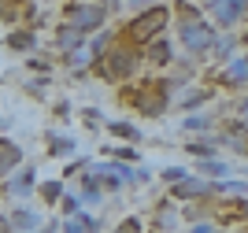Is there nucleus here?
I'll use <instances>...</instances> for the list:
<instances>
[{"label": "nucleus", "instance_id": "b1692460", "mask_svg": "<svg viewBox=\"0 0 248 233\" xmlns=\"http://www.w3.org/2000/svg\"><path fill=\"white\" fill-rule=\"evenodd\" d=\"M241 115H245V126H248V100H245V108H241Z\"/></svg>", "mask_w": 248, "mask_h": 233}, {"label": "nucleus", "instance_id": "aec40b11", "mask_svg": "<svg viewBox=\"0 0 248 233\" xmlns=\"http://www.w3.org/2000/svg\"><path fill=\"white\" fill-rule=\"evenodd\" d=\"M204 126H207L204 119H186V130H204Z\"/></svg>", "mask_w": 248, "mask_h": 233}, {"label": "nucleus", "instance_id": "f3484780", "mask_svg": "<svg viewBox=\"0 0 248 233\" xmlns=\"http://www.w3.org/2000/svg\"><path fill=\"white\" fill-rule=\"evenodd\" d=\"M30 45H33L30 33H11V48H30Z\"/></svg>", "mask_w": 248, "mask_h": 233}, {"label": "nucleus", "instance_id": "4468645a", "mask_svg": "<svg viewBox=\"0 0 248 233\" xmlns=\"http://www.w3.org/2000/svg\"><path fill=\"white\" fill-rule=\"evenodd\" d=\"M52 152H56V155L74 152V141H67V137H56V141H52Z\"/></svg>", "mask_w": 248, "mask_h": 233}, {"label": "nucleus", "instance_id": "393cba45", "mask_svg": "<svg viewBox=\"0 0 248 233\" xmlns=\"http://www.w3.org/2000/svg\"><path fill=\"white\" fill-rule=\"evenodd\" d=\"M4 230H8V218H0V233H4Z\"/></svg>", "mask_w": 248, "mask_h": 233}, {"label": "nucleus", "instance_id": "20e7f679", "mask_svg": "<svg viewBox=\"0 0 248 233\" xmlns=\"http://www.w3.org/2000/svg\"><path fill=\"white\" fill-rule=\"evenodd\" d=\"M134 63H137V56H134V52H111L108 74H111V78H123V74H130V71H134Z\"/></svg>", "mask_w": 248, "mask_h": 233}, {"label": "nucleus", "instance_id": "a211bd4d", "mask_svg": "<svg viewBox=\"0 0 248 233\" xmlns=\"http://www.w3.org/2000/svg\"><path fill=\"white\" fill-rule=\"evenodd\" d=\"M186 178V171H178V167H167L163 171V182H182Z\"/></svg>", "mask_w": 248, "mask_h": 233}, {"label": "nucleus", "instance_id": "5701e85b", "mask_svg": "<svg viewBox=\"0 0 248 233\" xmlns=\"http://www.w3.org/2000/svg\"><path fill=\"white\" fill-rule=\"evenodd\" d=\"M193 233H215L211 226H193Z\"/></svg>", "mask_w": 248, "mask_h": 233}, {"label": "nucleus", "instance_id": "f257e3e1", "mask_svg": "<svg viewBox=\"0 0 248 233\" xmlns=\"http://www.w3.org/2000/svg\"><path fill=\"white\" fill-rule=\"evenodd\" d=\"M182 41H186V48L193 52V56H204V52L215 45V33H211V26H204V22L186 19L182 22Z\"/></svg>", "mask_w": 248, "mask_h": 233}, {"label": "nucleus", "instance_id": "39448f33", "mask_svg": "<svg viewBox=\"0 0 248 233\" xmlns=\"http://www.w3.org/2000/svg\"><path fill=\"white\" fill-rule=\"evenodd\" d=\"M241 8H245V0H218V8H215L218 26H233L237 15H241Z\"/></svg>", "mask_w": 248, "mask_h": 233}, {"label": "nucleus", "instance_id": "ddd939ff", "mask_svg": "<svg viewBox=\"0 0 248 233\" xmlns=\"http://www.w3.org/2000/svg\"><path fill=\"white\" fill-rule=\"evenodd\" d=\"M189 152L200 155V159H207V155L215 152V144H211V141H197V144H189Z\"/></svg>", "mask_w": 248, "mask_h": 233}, {"label": "nucleus", "instance_id": "f03ea898", "mask_svg": "<svg viewBox=\"0 0 248 233\" xmlns=\"http://www.w3.org/2000/svg\"><path fill=\"white\" fill-rule=\"evenodd\" d=\"M163 22H167V8H148L145 15H137V19H134L130 33H134L137 41H145V37H152V33H159Z\"/></svg>", "mask_w": 248, "mask_h": 233}, {"label": "nucleus", "instance_id": "9d476101", "mask_svg": "<svg viewBox=\"0 0 248 233\" xmlns=\"http://www.w3.org/2000/svg\"><path fill=\"white\" fill-rule=\"evenodd\" d=\"M30 185H33V171H26V174H22V178H19V182H11V193L26 196V193H30Z\"/></svg>", "mask_w": 248, "mask_h": 233}, {"label": "nucleus", "instance_id": "2eb2a0df", "mask_svg": "<svg viewBox=\"0 0 248 233\" xmlns=\"http://www.w3.org/2000/svg\"><path fill=\"white\" fill-rule=\"evenodd\" d=\"M111 130L119 133V137H130V141H137V130H134V126H126V122H111Z\"/></svg>", "mask_w": 248, "mask_h": 233}, {"label": "nucleus", "instance_id": "0eeeda50", "mask_svg": "<svg viewBox=\"0 0 248 233\" xmlns=\"http://www.w3.org/2000/svg\"><path fill=\"white\" fill-rule=\"evenodd\" d=\"M19 163V148L15 144H4V152H0V174L8 171V167H15Z\"/></svg>", "mask_w": 248, "mask_h": 233}, {"label": "nucleus", "instance_id": "6ab92c4d", "mask_svg": "<svg viewBox=\"0 0 248 233\" xmlns=\"http://www.w3.org/2000/svg\"><path fill=\"white\" fill-rule=\"evenodd\" d=\"M56 196H60V185L48 182V185H45V200H56Z\"/></svg>", "mask_w": 248, "mask_h": 233}, {"label": "nucleus", "instance_id": "dca6fc26", "mask_svg": "<svg viewBox=\"0 0 248 233\" xmlns=\"http://www.w3.org/2000/svg\"><path fill=\"white\" fill-rule=\"evenodd\" d=\"M200 171H204V174H230V171H226V163H211V159L200 163Z\"/></svg>", "mask_w": 248, "mask_h": 233}, {"label": "nucleus", "instance_id": "423d86ee", "mask_svg": "<svg viewBox=\"0 0 248 233\" xmlns=\"http://www.w3.org/2000/svg\"><path fill=\"white\" fill-rule=\"evenodd\" d=\"M248 78V60H241V63H233V67H230L226 74H222V81H226V85H241V81Z\"/></svg>", "mask_w": 248, "mask_h": 233}, {"label": "nucleus", "instance_id": "6e6552de", "mask_svg": "<svg viewBox=\"0 0 248 233\" xmlns=\"http://www.w3.org/2000/svg\"><path fill=\"white\" fill-rule=\"evenodd\" d=\"M178 196H193V193H207V185L204 182H193V178H189V182H178V189H174Z\"/></svg>", "mask_w": 248, "mask_h": 233}, {"label": "nucleus", "instance_id": "4be33fe9", "mask_svg": "<svg viewBox=\"0 0 248 233\" xmlns=\"http://www.w3.org/2000/svg\"><path fill=\"white\" fill-rule=\"evenodd\" d=\"M67 233H82V222L74 218V222H67Z\"/></svg>", "mask_w": 248, "mask_h": 233}, {"label": "nucleus", "instance_id": "7ed1b4c3", "mask_svg": "<svg viewBox=\"0 0 248 233\" xmlns=\"http://www.w3.org/2000/svg\"><path fill=\"white\" fill-rule=\"evenodd\" d=\"M71 26L78 33H85V30H96V26H104V8H71Z\"/></svg>", "mask_w": 248, "mask_h": 233}, {"label": "nucleus", "instance_id": "1a4fd4ad", "mask_svg": "<svg viewBox=\"0 0 248 233\" xmlns=\"http://www.w3.org/2000/svg\"><path fill=\"white\" fill-rule=\"evenodd\" d=\"M78 41H82V33L74 30V26H63V30H60V45H63V48H74Z\"/></svg>", "mask_w": 248, "mask_h": 233}, {"label": "nucleus", "instance_id": "412c9836", "mask_svg": "<svg viewBox=\"0 0 248 233\" xmlns=\"http://www.w3.org/2000/svg\"><path fill=\"white\" fill-rule=\"evenodd\" d=\"M119 233H141V226H137V222H123V226H119Z\"/></svg>", "mask_w": 248, "mask_h": 233}, {"label": "nucleus", "instance_id": "9b49d317", "mask_svg": "<svg viewBox=\"0 0 248 233\" xmlns=\"http://www.w3.org/2000/svg\"><path fill=\"white\" fill-rule=\"evenodd\" d=\"M33 226H37V215L33 211H19L15 215V230H33Z\"/></svg>", "mask_w": 248, "mask_h": 233}, {"label": "nucleus", "instance_id": "f8f14e48", "mask_svg": "<svg viewBox=\"0 0 248 233\" xmlns=\"http://www.w3.org/2000/svg\"><path fill=\"white\" fill-rule=\"evenodd\" d=\"M152 60L155 63H167V60H170V45H167V41H155V45H152Z\"/></svg>", "mask_w": 248, "mask_h": 233}]
</instances>
